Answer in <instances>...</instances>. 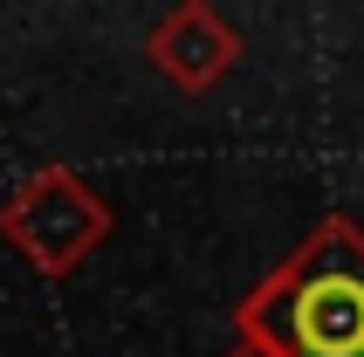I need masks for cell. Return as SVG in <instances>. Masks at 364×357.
Wrapping results in <instances>:
<instances>
[{
	"label": "cell",
	"instance_id": "6da1fadb",
	"mask_svg": "<svg viewBox=\"0 0 364 357\" xmlns=\"http://www.w3.org/2000/svg\"><path fill=\"white\" fill-rule=\"evenodd\" d=\"M234 343L268 357H364V227L330 213L234 302Z\"/></svg>",
	"mask_w": 364,
	"mask_h": 357
},
{
	"label": "cell",
	"instance_id": "7a4b0ae2",
	"mask_svg": "<svg viewBox=\"0 0 364 357\" xmlns=\"http://www.w3.org/2000/svg\"><path fill=\"white\" fill-rule=\"evenodd\" d=\"M0 240L14 247L35 275L62 282L110 240V206L97 199V186L62 165H41L7 206H0Z\"/></svg>",
	"mask_w": 364,
	"mask_h": 357
},
{
	"label": "cell",
	"instance_id": "3957f363",
	"mask_svg": "<svg viewBox=\"0 0 364 357\" xmlns=\"http://www.w3.org/2000/svg\"><path fill=\"white\" fill-rule=\"evenodd\" d=\"M151 62H159L165 82L206 97L213 82L234 76V62H241V28H234L220 7H206V0H186V7H172V14L151 28Z\"/></svg>",
	"mask_w": 364,
	"mask_h": 357
},
{
	"label": "cell",
	"instance_id": "277c9868",
	"mask_svg": "<svg viewBox=\"0 0 364 357\" xmlns=\"http://www.w3.org/2000/svg\"><path fill=\"white\" fill-rule=\"evenodd\" d=\"M227 357H268V351H255V343H234V351H227Z\"/></svg>",
	"mask_w": 364,
	"mask_h": 357
}]
</instances>
